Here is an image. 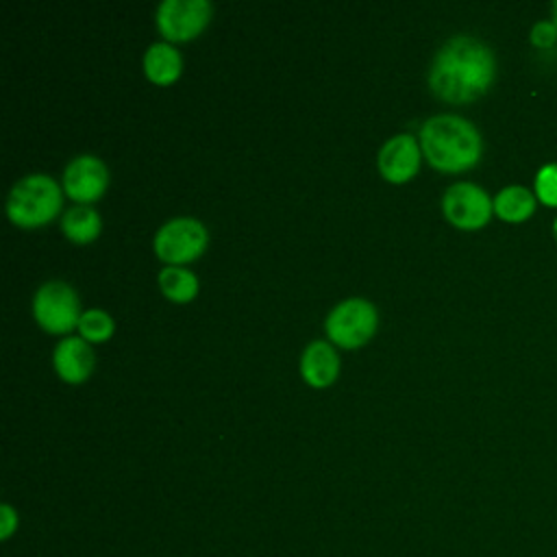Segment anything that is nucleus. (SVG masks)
Returning <instances> with one entry per match:
<instances>
[{
	"mask_svg": "<svg viewBox=\"0 0 557 557\" xmlns=\"http://www.w3.org/2000/svg\"><path fill=\"white\" fill-rule=\"evenodd\" d=\"M496 57L487 44L472 35L450 37L435 54L429 70L431 91L450 104H468L492 87Z\"/></svg>",
	"mask_w": 557,
	"mask_h": 557,
	"instance_id": "f257e3e1",
	"label": "nucleus"
},
{
	"mask_svg": "<svg viewBox=\"0 0 557 557\" xmlns=\"http://www.w3.org/2000/svg\"><path fill=\"white\" fill-rule=\"evenodd\" d=\"M420 150L435 170L459 174L481 161L483 139L470 120L455 113H440L422 124Z\"/></svg>",
	"mask_w": 557,
	"mask_h": 557,
	"instance_id": "f03ea898",
	"label": "nucleus"
},
{
	"mask_svg": "<svg viewBox=\"0 0 557 557\" xmlns=\"http://www.w3.org/2000/svg\"><path fill=\"white\" fill-rule=\"evenodd\" d=\"M63 205L61 187L48 174H28L20 178L7 198V215L22 228L48 224Z\"/></svg>",
	"mask_w": 557,
	"mask_h": 557,
	"instance_id": "7ed1b4c3",
	"label": "nucleus"
},
{
	"mask_svg": "<svg viewBox=\"0 0 557 557\" xmlns=\"http://www.w3.org/2000/svg\"><path fill=\"white\" fill-rule=\"evenodd\" d=\"M33 315L37 324L54 335H65L78 329L81 305L76 292L63 281L44 283L33 298Z\"/></svg>",
	"mask_w": 557,
	"mask_h": 557,
	"instance_id": "20e7f679",
	"label": "nucleus"
},
{
	"mask_svg": "<svg viewBox=\"0 0 557 557\" xmlns=\"http://www.w3.org/2000/svg\"><path fill=\"white\" fill-rule=\"evenodd\" d=\"M376 324L379 313L372 302L366 298H348L333 307V311L326 315L324 329L335 346L359 348L374 335Z\"/></svg>",
	"mask_w": 557,
	"mask_h": 557,
	"instance_id": "39448f33",
	"label": "nucleus"
},
{
	"mask_svg": "<svg viewBox=\"0 0 557 557\" xmlns=\"http://www.w3.org/2000/svg\"><path fill=\"white\" fill-rule=\"evenodd\" d=\"M209 235L196 218H174L154 235V252L168 265H183L198 259L207 248Z\"/></svg>",
	"mask_w": 557,
	"mask_h": 557,
	"instance_id": "423d86ee",
	"label": "nucleus"
},
{
	"mask_svg": "<svg viewBox=\"0 0 557 557\" xmlns=\"http://www.w3.org/2000/svg\"><path fill=\"white\" fill-rule=\"evenodd\" d=\"M442 211L453 226L461 231H479L494 215V202L476 183L459 181L444 191Z\"/></svg>",
	"mask_w": 557,
	"mask_h": 557,
	"instance_id": "0eeeda50",
	"label": "nucleus"
},
{
	"mask_svg": "<svg viewBox=\"0 0 557 557\" xmlns=\"http://www.w3.org/2000/svg\"><path fill=\"white\" fill-rule=\"evenodd\" d=\"M213 13L207 0H163L157 7V28L165 41H189L198 37Z\"/></svg>",
	"mask_w": 557,
	"mask_h": 557,
	"instance_id": "6e6552de",
	"label": "nucleus"
},
{
	"mask_svg": "<svg viewBox=\"0 0 557 557\" xmlns=\"http://www.w3.org/2000/svg\"><path fill=\"white\" fill-rule=\"evenodd\" d=\"M107 185H109V170L104 161L91 154L76 157L74 161L67 163L63 172V191L81 205L100 200Z\"/></svg>",
	"mask_w": 557,
	"mask_h": 557,
	"instance_id": "1a4fd4ad",
	"label": "nucleus"
},
{
	"mask_svg": "<svg viewBox=\"0 0 557 557\" xmlns=\"http://www.w3.org/2000/svg\"><path fill=\"white\" fill-rule=\"evenodd\" d=\"M420 144L413 135H394L379 150V172L389 183H407L418 174L420 168Z\"/></svg>",
	"mask_w": 557,
	"mask_h": 557,
	"instance_id": "9d476101",
	"label": "nucleus"
},
{
	"mask_svg": "<svg viewBox=\"0 0 557 557\" xmlns=\"http://www.w3.org/2000/svg\"><path fill=\"white\" fill-rule=\"evenodd\" d=\"M94 350L83 337H65L52 352V366L65 383H83L94 370Z\"/></svg>",
	"mask_w": 557,
	"mask_h": 557,
	"instance_id": "9b49d317",
	"label": "nucleus"
},
{
	"mask_svg": "<svg viewBox=\"0 0 557 557\" xmlns=\"http://www.w3.org/2000/svg\"><path fill=\"white\" fill-rule=\"evenodd\" d=\"M300 374L311 387H329L339 374V357L329 342H311L300 357Z\"/></svg>",
	"mask_w": 557,
	"mask_h": 557,
	"instance_id": "f8f14e48",
	"label": "nucleus"
},
{
	"mask_svg": "<svg viewBox=\"0 0 557 557\" xmlns=\"http://www.w3.org/2000/svg\"><path fill=\"white\" fill-rule=\"evenodd\" d=\"M494 215L500 218L503 222L509 224H520L527 222L535 209H537V198L533 189L524 185H507L503 187L494 198Z\"/></svg>",
	"mask_w": 557,
	"mask_h": 557,
	"instance_id": "ddd939ff",
	"label": "nucleus"
},
{
	"mask_svg": "<svg viewBox=\"0 0 557 557\" xmlns=\"http://www.w3.org/2000/svg\"><path fill=\"white\" fill-rule=\"evenodd\" d=\"M144 72L154 85H172L183 72V59L172 44L157 41L144 54Z\"/></svg>",
	"mask_w": 557,
	"mask_h": 557,
	"instance_id": "4468645a",
	"label": "nucleus"
},
{
	"mask_svg": "<svg viewBox=\"0 0 557 557\" xmlns=\"http://www.w3.org/2000/svg\"><path fill=\"white\" fill-rule=\"evenodd\" d=\"M61 228L70 242L89 244L100 235L102 220L96 209H91L87 205H76L63 213Z\"/></svg>",
	"mask_w": 557,
	"mask_h": 557,
	"instance_id": "2eb2a0df",
	"label": "nucleus"
},
{
	"mask_svg": "<svg viewBox=\"0 0 557 557\" xmlns=\"http://www.w3.org/2000/svg\"><path fill=\"white\" fill-rule=\"evenodd\" d=\"M159 287L172 302H189L198 294V278L183 265H165L159 272Z\"/></svg>",
	"mask_w": 557,
	"mask_h": 557,
	"instance_id": "dca6fc26",
	"label": "nucleus"
},
{
	"mask_svg": "<svg viewBox=\"0 0 557 557\" xmlns=\"http://www.w3.org/2000/svg\"><path fill=\"white\" fill-rule=\"evenodd\" d=\"M113 318L102 309H87L78 322L81 337L87 342H104L113 335Z\"/></svg>",
	"mask_w": 557,
	"mask_h": 557,
	"instance_id": "f3484780",
	"label": "nucleus"
},
{
	"mask_svg": "<svg viewBox=\"0 0 557 557\" xmlns=\"http://www.w3.org/2000/svg\"><path fill=\"white\" fill-rule=\"evenodd\" d=\"M533 194L540 205L557 209V161L544 163L533 178Z\"/></svg>",
	"mask_w": 557,
	"mask_h": 557,
	"instance_id": "a211bd4d",
	"label": "nucleus"
},
{
	"mask_svg": "<svg viewBox=\"0 0 557 557\" xmlns=\"http://www.w3.org/2000/svg\"><path fill=\"white\" fill-rule=\"evenodd\" d=\"M529 41L537 48V50H548L557 44V28L553 24V20H540L531 26L529 30Z\"/></svg>",
	"mask_w": 557,
	"mask_h": 557,
	"instance_id": "6ab92c4d",
	"label": "nucleus"
},
{
	"mask_svg": "<svg viewBox=\"0 0 557 557\" xmlns=\"http://www.w3.org/2000/svg\"><path fill=\"white\" fill-rule=\"evenodd\" d=\"M17 524H20V516L15 507H11L9 503H2L0 505V542H9L17 531Z\"/></svg>",
	"mask_w": 557,
	"mask_h": 557,
	"instance_id": "aec40b11",
	"label": "nucleus"
},
{
	"mask_svg": "<svg viewBox=\"0 0 557 557\" xmlns=\"http://www.w3.org/2000/svg\"><path fill=\"white\" fill-rule=\"evenodd\" d=\"M550 20H553V24H555V28H557V0H555L553 7H550Z\"/></svg>",
	"mask_w": 557,
	"mask_h": 557,
	"instance_id": "412c9836",
	"label": "nucleus"
},
{
	"mask_svg": "<svg viewBox=\"0 0 557 557\" xmlns=\"http://www.w3.org/2000/svg\"><path fill=\"white\" fill-rule=\"evenodd\" d=\"M553 239H555V244H557V215H555V220H553Z\"/></svg>",
	"mask_w": 557,
	"mask_h": 557,
	"instance_id": "4be33fe9",
	"label": "nucleus"
}]
</instances>
